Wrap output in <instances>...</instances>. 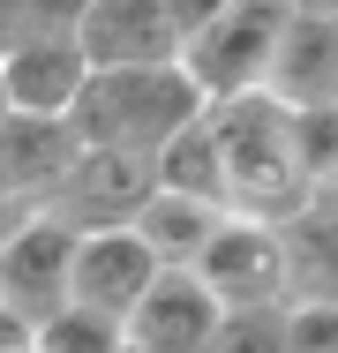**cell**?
Segmentation results:
<instances>
[{"mask_svg": "<svg viewBox=\"0 0 338 353\" xmlns=\"http://www.w3.org/2000/svg\"><path fill=\"white\" fill-rule=\"evenodd\" d=\"M150 165H158V188H173V196H188V203H210V211H226V158H218V143H210L203 121H188L181 136L150 158ZM226 218H233V211H226Z\"/></svg>", "mask_w": 338, "mask_h": 353, "instance_id": "cell-15", "label": "cell"}, {"mask_svg": "<svg viewBox=\"0 0 338 353\" xmlns=\"http://www.w3.org/2000/svg\"><path fill=\"white\" fill-rule=\"evenodd\" d=\"M83 158V136L75 121H53V113H8L0 121V196L15 203H38L61 188V173Z\"/></svg>", "mask_w": 338, "mask_h": 353, "instance_id": "cell-10", "label": "cell"}, {"mask_svg": "<svg viewBox=\"0 0 338 353\" xmlns=\"http://www.w3.org/2000/svg\"><path fill=\"white\" fill-rule=\"evenodd\" d=\"M203 128L226 158V211L256 218V225H286L316 203V173L301 165V136H293V105L270 90H241V98H210Z\"/></svg>", "mask_w": 338, "mask_h": 353, "instance_id": "cell-1", "label": "cell"}, {"mask_svg": "<svg viewBox=\"0 0 338 353\" xmlns=\"http://www.w3.org/2000/svg\"><path fill=\"white\" fill-rule=\"evenodd\" d=\"M83 83H90V61H83L75 38H46V46H23V53L0 61V90H8L15 113H53V121H68L75 98H83Z\"/></svg>", "mask_w": 338, "mask_h": 353, "instance_id": "cell-11", "label": "cell"}, {"mask_svg": "<svg viewBox=\"0 0 338 353\" xmlns=\"http://www.w3.org/2000/svg\"><path fill=\"white\" fill-rule=\"evenodd\" d=\"M30 218H38V203H15V196H0V248H8V241H15Z\"/></svg>", "mask_w": 338, "mask_h": 353, "instance_id": "cell-21", "label": "cell"}, {"mask_svg": "<svg viewBox=\"0 0 338 353\" xmlns=\"http://www.w3.org/2000/svg\"><path fill=\"white\" fill-rule=\"evenodd\" d=\"M15 353H30V346H15Z\"/></svg>", "mask_w": 338, "mask_h": 353, "instance_id": "cell-26", "label": "cell"}, {"mask_svg": "<svg viewBox=\"0 0 338 353\" xmlns=\"http://www.w3.org/2000/svg\"><path fill=\"white\" fill-rule=\"evenodd\" d=\"M210 353H293L286 346V308H256V316H226Z\"/></svg>", "mask_w": 338, "mask_h": 353, "instance_id": "cell-17", "label": "cell"}, {"mask_svg": "<svg viewBox=\"0 0 338 353\" xmlns=\"http://www.w3.org/2000/svg\"><path fill=\"white\" fill-rule=\"evenodd\" d=\"M316 203H324V211H338V173H324V181H316Z\"/></svg>", "mask_w": 338, "mask_h": 353, "instance_id": "cell-24", "label": "cell"}, {"mask_svg": "<svg viewBox=\"0 0 338 353\" xmlns=\"http://www.w3.org/2000/svg\"><path fill=\"white\" fill-rule=\"evenodd\" d=\"M75 46L90 68H158L181 61V30L166 15V0H90L75 23Z\"/></svg>", "mask_w": 338, "mask_h": 353, "instance_id": "cell-8", "label": "cell"}, {"mask_svg": "<svg viewBox=\"0 0 338 353\" xmlns=\"http://www.w3.org/2000/svg\"><path fill=\"white\" fill-rule=\"evenodd\" d=\"M196 279L210 285V301H218L226 316L286 308V248H278V225L226 218V225L210 233V248L196 256Z\"/></svg>", "mask_w": 338, "mask_h": 353, "instance_id": "cell-5", "label": "cell"}, {"mask_svg": "<svg viewBox=\"0 0 338 353\" xmlns=\"http://www.w3.org/2000/svg\"><path fill=\"white\" fill-rule=\"evenodd\" d=\"M278 38H286V8L278 0H233L196 38H181V68H188V83L203 98H241V90L270 83Z\"/></svg>", "mask_w": 338, "mask_h": 353, "instance_id": "cell-3", "label": "cell"}, {"mask_svg": "<svg viewBox=\"0 0 338 353\" xmlns=\"http://www.w3.org/2000/svg\"><path fill=\"white\" fill-rule=\"evenodd\" d=\"M286 248V308H338V211L308 203L278 225Z\"/></svg>", "mask_w": 338, "mask_h": 353, "instance_id": "cell-13", "label": "cell"}, {"mask_svg": "<svg viewBox=\"0 0 338 353\" xmlns=\"http://www.w3.org/2000/svg\"><path fill=\"white\" fill-rule=\"evenodd\" d=\"M150 279H158V256L135 241L128 225L83 233V241H75V271H68V301H83V308L128 323V308L150 293Z\"/></svg>", "mask_w": 338, "mask_h": 353, "instance_id": "cell-9", "label": "cell"}, {"mask_svg": "<svg viewBox=\"0 0 338 353\" xmlns=\"http://www.w3.org/2000/svg\"><path fill=\"white\" fill-rule=\"evenodd\" d=\"M226 8H233V0H166V15H173V30H181V38H196L203 23H210V15H226Z\"/></svg>", "mask_w": 338, "mask_h": 353, "instance_id": "cell-20", "label": "cell"}, {"mask_svg": "<svg viewBox=\"0 0 338 353\" xmlns=\"http://www.w3.org/2000/svg\"><path fill=\"white\" fill-rule=\"evenodd\" d=\"M8 113H15V105H8V90H0V121H8Z\"/></svg>", "mask_w": 338, "mask_h": 353, "instance_id": "cell-25", "label": "cell"}, {"mask_svg": "<svg viewBox=\"0 0 338 353\" xmlns=\"http://www.w3.org/2000/svg\"><path fill=\"white\" fill-rule=\"evenodd\" d=\"M203 98L181 61H158V68H90L83 98H75V136L83 150H135V158H158L166 143L181 136L188 121H203Z\"/></svg>", "mask_w": 338, "mask_h": 353, "instance_id": "cell-2", "label": "cell"}, {"mask_svg": "<svg viewBox=\"0 0 338 353\" xmlns=\"http://www.w3.org/2000/svg\"><path fill=\"white\" fill-rule=\"evenodd\" d=\"M218 323H226V308L210 301V285L196 271H158L121 331H128L135 353H210Z\"/></svg>", "mask_w": 338, "mask_h": 353, "instance_id": "cell-7", "label": "cell"}, {"mask_svg": "<svg viewBox=\"0 0 338 353\" xmlns=\"http://www.w3.org/2000/svg\"><path fill=\"white\" fill-rule=\"evenodd\" d=\"M121 346H128V331H121L113 316L83 308V301H68L61 316H46V323L30 331V353H121Z\"/></svg>", "mask_w": 338, "mask_h": 353, "instance_id": "cell-16", "label": "cell"}, {"mask_svg": "<svg viewBox=\"0 0 338 353\" xmlns=\"http://www.w3.org/2000/svg\"><path fill=\"white\" fill-rule=\"evenodd\" d=\"M75 225L61 218H30L8 248H0V308L23 323V331H38L46 316H61L68 308V271H75Z\"/></svg>", "mask_w": 338, "mask_h": 353, "instance_id": "cell-6", "label": "cell"}, {"mask_svg": "<svg viewBox=\"0 0 338 353\" xmlns=\"http://www.w3.org/2000/svg\"><path fill=\"white\" fill-rule=\"evenodd\" d=\"M286 346L293 353H338V308H286Z\"/></svg>", "mask_w": 338, "mask_h": 353, "instance_id": "cell-19", "label": "cell"}, {"mask_svg": "<svg viewBox=\"0 0 338 353\" xmlns=\"http://www.w3.org/2000/svg\"><path fill=\"white\" fill-rule=\"evenodd\" d=\"M293 136H301V165L316 181L338 173V105H293Z\"/></svg>", "mask_w": 338, "mask_h": 353, "instance_id": "cell-18", "label": "cell"}, {"mask_svg": "<svg viewBox=\"0 0 338 353\" xmlns=\"http://www.w3.org/2000/svg\"><path fill=\"white\" fill-rule=\"evenodd\" d=\"M158 196V165L135 150H83L61 173V188L46 196V218H61L75 233H113L135 225V211Z\"/></svg>", "mask_w": 338, "mask_h": 353, "instance_id": "cell-4", "label": "cell"}, {"mask_svg": "<svg viewBox=\"0 0 338 353\" xmlns=\"http://www.w3.org/2000/svg\"><path fill=\"white\" fill-rule=\"evenodd\" d=\"M264 90L286 98V105H338V23L286 15V38H278V61H270Z\"/></svg>", "mask_w": 338, "mask_h": 353, "instance_id": "cell-12", "label": "cell"}, {"mask_svg": "<svg viewBox=\"0 0 338 353\" xmlns=\"http://www.w3.org/2000/svg\"><path fill=\"white\" fill-rule=\"evenodd\" d=\"M226 225V211H210V203H188V196H173V188H158L143 211H135V241L158 256V271H196V256L210 248V233Z\"/></svg>", "mask_w": 338, "mask_h": 353, "instance_id": "cell-14", "label": "cell"}, {"mask_svg": "<svg viewBox=\"0 0 338 353\" xmlns=\"http://www.w3.org/2000/svg\"><path fill=\"white\" fill-rule=\"evenodd\" d=\"M15 346H30V331H23V323H15L8 308H0V353H15Z\"/></svg>", "mask_w": 338, "mask_h": 353, "instance_id": "cell-23", "label": "cell"}, {"mask_svg": "<svg viewBox=\"0 0 338 353\" xmlns=\"http://www.w3.org/2000/svg\"><path fill=\"white\" fill-rule=\"evenodd\" d=\"M286 15H308V23H338V0H278Z\"/></svg>", "mask_w": 338, "mask_h": 353, "instance_id": "cell-22", "label": "cell"}]
</instances>
